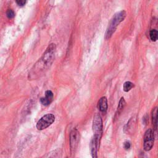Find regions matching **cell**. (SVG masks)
<instances>
[{"instance_id": "obj_1", "label": "cell", "mask_w": 158, "mask_h": 158, "mask_svg": "<svg viewBox=\"0 0 158 158\" xmlns=\"http://www.w3.org/2000/svg\"><path fill=\"white\" fill-rule=\"evenodd\" d=\"M56 51V45L50 44L41 57L36 62L31 70L29 72V80H35L43 75L50 67L53 62Z\"/></svg>"}, {"instance_id": "obj_2", "label": "cell", "mask_w": 158, "mask_h": 158, "mask_svg": "<svg viewBox=\"0 0 158 158\" xmlns=\"http://www.w3.org/2000/svg\"><path fill=\"white\" fill-rule=\"evenodd\" d=\"M127 15V13L125 10H122L119 12L116 13L112 19H111L108 27L107 28L105 38L106 40L109 39L113 35V33L116 30L118 25L124 20Z\"/></svg>"}, {"instance_id": "obj_3", "label": "cell", "mask_w": 158, "mask_h": 158, "mask_svg": "<svg viewBox=\"0 0 158 158\" xmlns=\"http://www.w3.org/2000/svg\"><path fill=\"white\" fill-rule=\"evenodd\" d=\"M92 128L94 133L93 139L99 146V143L102 134V121L99 114L94 115L93 120Z\"/></svg>"}, {"instance_id": "obj_4", "label": "cell", "mask_w": 158, "mask_h": 158, "mask_svg": "<svg viewBox=\"0 0 158 158\" xmlns=\"http://www.w3.org/2000/svg\"><path fill=\"white\" fill-rule=\"evenodd\" d=\"M54 121L55 116L53 114H46L38 121L36 123V128L39 130H43L52 125Z\"/></svg>"}, {"instance_id": "obj_5", "label": "cell", "mask_w": 158, "mask_h": 158, "mask_svg": "<svg viewBox=\"0 0 158 158\" xmlns=\"http://www.w3.org/2000/svg\"><path fill=\"white\" fill-rule=\"evenodd\" d=\"M154 132L153 130L151 128L147 130L144 135V149L146 151H150L154 144Z\"/></svg>"}, {"instance_id": "obj_6", "label": "cell", "mask_w": 158, "mask_h": 158, "mask_svg": "<svg viewBox=\"0 0 158 158\" xmlns=\"http://www.w3.org/2000/svg\"><path fill=\"white\" fill-rule=\"evenodd\" d=\"M80 140V133L77 128L72 130L70 135V145L71 151H74L77 148Z\"/></svg>"}, {"instance_id": "obj_7", "label": "cell", "mask_w": 158, "mask_h": 158, "mask_svg": "<svg viewBox=\"0 0 158 158\" xmlns=\"http://www.w3.org/2000/svg\"><path fill=\"white\" fill-rule=\"evenodd\" d=\"M53 99V93L51 90H47L45 92V97L40 99L41 103L44 106H48L52 102Z\"/></svg>"}, {"instance_id": "obj_8", "label": "cell", "mask_w": 158, "mask_h": 158, "mask_svg": "<svg viewBox=\"0 0 158 158\" xmlns=\"http://www.w3.org/2000/svg\"><path fill=\"white\" fill-rule=\"evenodd\" d=\"M107 98L103 96L100 98L98 103V108L103 114H105L107 110Z\"/></svg>"}, {"instance_id": "obj_9", "label": "cell", "mask_w": 158, "mask_h": 158, "mask_svg": "<svg viewBox=\"0 0 158 158\" xmlns=\"http://www.w3.org/2000/svg\"><path fill=\"white\" fill-rule=\"evenodd\" d=\"M125 106H126V102L124 99V98L122 97L120 98V101H119L118 105V107H117V111H116L115 114V117H114L115 119H117V118L118 117L120 114L122 112V110H123Z\"/></svg>"}, {"instance_id": "obj_10", "label": "cell", "mask_w": 158, "mask_h": 158, "mask_svg": "<svg viewBox=\"0 0 158 158\" xmlns=\"http://www.w3.org/2000/svg\"><path fill=\"white\" fill-rule=\"evenodd\" d=\"M99 146L98 144L96 143V141L94 140L93 138L92 140L91 141L90 143V148H91V156L93 157H97V151L99 148Z\"/></svg>"}, {"instance_id": "obj_11", "label": "cell", "mask_w": 158, "mask_h": 158, "mask_svg": "<svg viewBox=\"0 0 158 158\" xmlns=\"http://www.w3.org/2000/svg\"><path fill=\"white\" fill-rule=\"evenodd\" d=\"M157 107H155L152 112V125L154 127V129L156 130L157 128Z\"/></svg>"}, {"instance_id": "obj_12", "label": "cell", "mask_w": 158, "mask_h": 158, "mask_svg": "<svg viewBox=\"0 0 158 158\" xmlns=\"http://www.w3.org/2000/svg\"><path fill=\"white\" fill-rule=\"evenodd\" d=\"M135 86L134 84L131 82V81H125L124 83H123V89L124 91L125 92H128L130 90H131V88H133V87Z\"/></svg>"}, {"instance_id": "obj_13", "label": "cell", "mask_w": 158, "mask_h": 158, "mask_svg": "<svg viewBox=\"0 0 158 158\" xmlns=\"http://www.w3.org/2000/svg\"><path fill=\"white\" fill-rule=\"evenodd\" d=\"M157 35H158V32L156 29H152L149 32V36H150L151 41H157Z\"/></svg>"}, {"instance_id": "obj_14", "label": "cell", "mask_w": 158, "mask_h": 158, "mask_svg": "<svg viewBox=\"0 0 158 158\" xmlns=\"http://www.w3.org/2000/svg\"><path fill=\"white\" fill-rule=\"evenodd\" d=\"M6 15L9 19H12L15 16V13L12 9H8L6 12Z\"/></svg>"}, {"instance_id": "obj_15", "label": "cell", "mask_w": 158, "mask_h": 158, "mask_svg": "<svg viewBox=\"0 0 158 158\" xmlns=\"http://www.w3.org/2000/svg\"><path fill=\"white\" fill-rule=\"evenodd\" d=\"M15 1L19 6H23L26 3V0H15Z\"/></svg>"}, {"instance_id": "obj_16", "label": "cell", "mask_w": 158, "mask_h": 158, "mask_svg": "<svg viewBox=\"0 0 158 158\" xmlns=\"http://www.w3.org/2000/svg\"><path fill=\"white\" fill-rule=\"evenodd\" d=\"M130 146H131V144H130V143L128 141H125L123 144V147L125 148V149L126 150H128L130 148Z\"/></svg>"}]
</instances>
